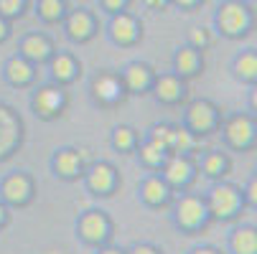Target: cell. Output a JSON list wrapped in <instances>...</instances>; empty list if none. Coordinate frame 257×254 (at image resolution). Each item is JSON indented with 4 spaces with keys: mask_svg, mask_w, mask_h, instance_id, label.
Listing matches in <instances>:
<instances>
[{
    "mask_svg": "<svg viewBox=\"0 0 257 254\" xmlns=\"http://www.w3.org/2000/svg\"><path fill=\"white\" fill-rule=\"evenodd\" d=\"M168 219H171V226L181 234H196L206 229L211 219H209L204 193H191V191L176 193L173 201L168 203Z\"/></svg>",
    "mask_w": 257,
    "mask_h": 254,
    "instance_id": "cell-1",
    "label": "cell"
},
{
    "mask_svg": "<svg viewBox=\"0 0 257 254\" xmlns=\"http://www.w3.org/2000/svg\"><path fill=\"white\" fill-rule=\"evenodd\" d=\"M204 201L209 208L211 221H232L244 211L242 201V186L232 183V180H214V183L204 191Z\"/></svg>",
    "mask_w": 257,
    "mask_h": 254,
    "instance_id": "cell-2",
    "label": "cell"
},
{
    "mask_svg": "<svg viewBox=\"0 0 257 254\" xmlns=\"http://www.w3.org/2000/svg\"><path fill=\"white\" fill-rule=\"evenodd\" d=\"M216 132L222 135L224 150L247 153L257 148V117L252 112H232L222 117V125Z\"/></svg>",
    "mask_w": 257,
    "mask_h": 254,
    "instance_id": "cell-3",
    "label": "cell"
},
{
    "mask_svg": "<svg viewBox=\"0 0 257 254\" xmlns=\"http://www.w3.org/2000/svg\"><path fill=\"white\" fill-rule=\"evenodd\" d=\"M74 234L77 239L89 246V249H97V246H104L112 241V234H115V221H112V216H109L104 208H84L79 216H77V221H74Z\"/></svg>",
    "mask_w": 257,
    "mask_h": 254,
    "instance_id": "cell-4",
    "label": "cell"
},
{
    "mask_svg": "<svg viewBox=\"0 0 257 254\" xmlns=\"http://www.w3.org/2000/svg\"><path fill=\"white\" fill-rule=\"evenodd\" d=\"M28 107H31L36 120L56 122L59 117H64L66 107H69V94H66L64 87H59L54 82H46V84L33 87V92L28 97Z\"/></svg>",
    "mask_w": 257,
    "mask_h": 254,
    "instance_id": "cell-5",
    "label": "cell"
},
{
    "mask_svg": "<svg viewBox=\"0 0 257 254\" xmlns=\"http://www.w3.org/2000/svg\"><path fill=\"white\" fill-rule=\"evenodd\" d=\"M181 125L186 127L191 135H196L199 140L201 137H209L219 130L222 125V110L211 102V99H194L183 107L181 112Z\"/></svg>",
    "mask_w": 257,
    "mask_h": 254,
    "instance_id": "cell-6",
    "label": "cell"
},
{
    "mask_svg": "<svg viewBox=\"0 0 257 254\" xmlns=\"http://www.w3.org/2000/svg\"><path fill=\"white\" fill-rule=\"evenodd\" d=\"M26 140V122L13 104L0 99V163L11 160Z\"/></svg>",
    "mask_w": 257,
    "mask_h": 254,
    "instance_id": "cell-7",
    "label": "cell"
},
{
    "mask_svg": "<svg viewBox=\"0 0 257 254\" xmlns=\"http://www.w3.org/2000/svg\"><path fill=\"white\" fill-rule=\"evenodd\" d=\"M36 198V178L28 170H8L0 178V201L11 211L26 208Z\"/></svg>",
    "mask_w": 257,
    "mask_h": 254,
    "instance_id": "cell-8",
    "label": "cell"
},
{
    "mask_svg": "<svg viewBox=\"0 0 257 254\" xmlns=\"http://www.w3.org/2000/svg\"><path fill=\"white\" fill-rule=\"evenodd\" d=\"M82 183H84V191L94 198H107L112 196L120 186V170L115 163L109 160H94L84 168V175H82Z\"/></svg>",
    "mask_w": 257,
    "mask_h": 254,
    "instance_id": "cell-9",
    "label": "cell"
},
{
    "mask_svg": "<svg viewBox=\"0 0 257 254\" xmlns=\"http://www.w3.org/2000/svg\"><path fill=\"white\" fill-rule=\"evenodd\" d=\"M214 23H216V31L222 36H227V39H242L252 26V13L239 0H224L216 8Z\"/></svg>",
    "mask_w": 257,
    "mask_h": 254,
    "instance_id": "cell-10",
    "label": "cell"
},
{
    "mask_svg": "<svg viewBox=\"0 0 257 254\" xmlns=\"http://www.w3.org/2000/svg\"><path fill=\"white\" fill-rule=\"evenodd\" d=\"M125 97H127V92L122 87V79H120L117 71L102 69L89 79V99H92L94 107L109 110V107H117Z\"/></svg>",
    "mask_w": 257,
    "mask_h": 254,
    "instance_id": "cell-11",
    "label": "cell"
},
{
    "mask_svg": "<svg viewBox=\"0 0 257 254\" xmlns=\"http://www.w3.org/2000/svg\"><path fill=\"white\" fill-rule=\"evenodd\" d=\"M84 155L79 148L74 145H59V148L51 153L49 158V170L56 180H64V183H77L84 175Z\"/></svg>",
    "mask_w": 257,
    "mask_h": 254,
    "instance_id": "cell-12",
    "label": "cell"
},
{
    "mask_svg": "<svg viewBox=\"0 0 257 254\" xmlns=\"http://www.w3.org/2000/svg\"><path fill=\"white\" fill-rule=\"evenodd\" d=\"M158 175L166 180V186L173 193H181V191H189L191 188V183L196 180L199 170H196L194 158H189V155H168L166 163L161 165Z\"/></svg>",
    "mask_w": 257,
    "mask_h": 254,
    "instance_id": "cell-13",
    "label": "cell"
},
{
    "mask_svg": "<svg viewBox=\"0 0 257 254\" xmlns=\"http://www.w3.org/2000/svg\"><path fill=\"white\" fill-rule=\"evenodd\" d=\"M173 191L166 186V180L158 173H143L138 180V201L145 208H168L173 201Z\"/></svg>",
    "mask_w": 257,
    "mask_h": 254,
    "instance_id": "cell-14",
    "label": "cell"
},
{
    "mask_svg": "<svg viewBox=\"0 0 257 254\" xmlns=\"http://www.w3.org/2000/svg\"><path fill=\"white\" fill-rule=\"evenodd\" d=\"M120 79H122V87L127 94L138 97V94H151V87L156 82V71L151 64H145V61H130L125 64L120 71Z\"/></svg>",
    "mask_w": 257,
    "mask_h": 254,
    "instance_id": "cell-15",
    "label": "cell"
},
{
    "mask_svg": "<svg viewBox=\"0 0 257 254\" xmlns=\"http://www.w3.org/2000/svg\"><path fill=\"white\" fill-rule=\"evenodd\" d=\"M186 79L176 77L173 71H166V74H156V82L151 87V94L156 97L158 104H166V107H176L186 99Z\"/></svg>",
    "mask_w": 257,
    "mask_h": 254,
    "instance_id": "cell-16",
    "label": "cell"
},
{
    "mask_svg": "<svg viewBox=\"0 0 257 254\" xmlns=\"http://www.w3.org/2000/svg\"><path fill=\"white\" fill-rule=\"evenodd\" d=\"M194 163H196V170L204 178H209L211 183L214 180H224L232 170V160H229L227 150H222V148H209L204 153H196Z\"/></svg>",
    "mask_w": 257,
    "mask_h": 254,
    "instance_id": "cell-17",
    "label": "cell"
},
{
    "mask_svg": "<svg viewBox=\"0 0 257 254\" xmlns=\"http://www.w3.org/2000/svg\"><path fill=\"white\" fill-rule=\"evenodd\" d=\"M107 36L109 41L117 44V46H133L138 39H140V23L133 13H115L109 18V26H107Z\"/></svg>",
    "mask_w": 257,
    "mask_h": 254,
    "instance_id": "cell-18",
    "label": "cell"
},
{
    "mask_svg": "<svg viewBox=\"0 0 257 254\" xmlns=\"http://www.w3.org/2000/svg\"><path fill=\"white\" fill-rule=\"evenodd\" d=\"M18 54L26 61H31L33 66H39V64H46L54 56V44L44 33H26L18 44Z\"/></svg>",
    "mask_w": 257,
    "mask_h": 254,
    "instance_id": "cell-19",
    "label": "cell"
},
{
    "mask_svg": "<svg viewBox=\"0 0 257 254\" xmlns=\"http://www.w3.org/2000/svg\"><path fill=\"white\" fill-rule=\"evenodd\" d=\"M3 82L13 89H26L36 82V66L31 61H26L21 54H13L3 64Z\"/></svg>",
    "mask_w": 257,
    "mask_h": 254,
    "instance_id": "cell-20",
    "label": "cell"
},
{
    "mask_svg": "<svg viewBox=\"0 0 257 254\" xmlns=\"http://www.w3.org/2000/svg\"><path fill=\"white\" fill-rule=\"evenodd\" d=\"M46 69H49V82H54L59 87H66V84H71L77 79L79 61L69 51H54V56L46 61Z\"/></svg>",
    "mask_w": 257,
    "mask_h": 254,
    "instance_id": "cell-21",
    "label": "cell"
},
{
    "mask_svg": "<svg viewBox=\"0 0 257 254\" xmlns=\"http://www.w3.org/2000/svg\"><path fill=\"white\" fill-rule=\"evenodd\" d=\"M227 251L229 254H257V224H234L227 231Z\"/></svg>",
    "mask_w": 257,
    "mask_h": 254,
    "instance_id": "cell-22",
    "label": "cell"
},
{
    "mask_svg": "<svg viewBox=\"0 0 257 254\" xmlns=\"http://www.w3.org/2000/svg\"><path fill=\"white\" fill-rule=\"evenodd\" d=\"M204 66V59H201V51L191 49V46H181L176 49L173 54V74L181 77V79H191L196 77Z\"/></svg>",
    "mask_w": 257,
    "mask_h": 254,
    "instance_id": "cell-23",
    "label": "cell"
},
{
    "mask_svg": "<svg viewBox=\"0 0 257 254\" xmlns=\"http://www.w3.org/2000/svg\"><path fill=\"white\" fill-rule=\"evenodd\" d=\"M140 137H143L140 130H135L127 122H120V125H115L112 130H109V148H112L115 153H120V155H130L140 145Z\"/></svg>",
    "mask_w": 257,
    "mask_h": 254,
    "instance_id": "cell-24",
    "label": "cell"
},
{
    "mask_svg": "<svg viewBox=\"0 0 257 254\" xmlns=\"http://www.w3.org/2000/svg\"><path fill=\"white\" fill-rule=\"evenodd\" d=\"M64 28H66V36L71 41H87L92 39V33H94V18L89 11L79 8V11H71L66 18H64Z\"/></svg>",
    "mask_w": 257,
    "mask_h": 254,
    "instance_id": "cell-25",
    "label": "cell"
},
{
    "mask_svg": "<svg viewBox=\"0 0 257 254\" xmlns=\"http://www.w3.org/2000/svg\"><path fill=\"white\" fill-rule=\"evenodd\" d=\"M199 142H201V140H199L196 135H191L181 122H176V125H173V132H171L168 155H189V158H194Z\"/></svg>",
    "mask_w": 257,
    "mask_h": 254,
    "instance_id": "cell-26",
    "label": "cell"
},
{
    "mask_svg": "<svg viewBox=\"0 0 257 254\" xmlns=\"http://www.w3.org/2000/svg\"><path fill=\"white\" fill-rule=\"evenodd\" d=\"M232 71L242 84H254L257 82V49H244L232 59Z\"/></svg>",
    "mask_w": 257,
    "mask_h": 254,
    "instance_id": "cell-27",
    "label": "cell"
},
{
    "mask_svg": "<svg viewBox=\"0 0 257 254\" xmlns=\"http://www.w3.org/2000/svg\"><path fill=\"white\" fill-rule=\"evenodd\" d=\"M135 155H138V163H140V168H143L145 173H158L161 165H163L166 158H168L166 150L156 148V145H151V142H145L143 137H140V145L135 148Z\"/></svg>",
    "mask_w": 257,
    "mask_h": 254,
    "instance_id": "cell-28",
    "label": "cell"
},
{
    "mask_svg": "<svg viewBox=\"0 0 257 254\" xmlns=\"http://www.w3.org/2000/svg\"><path fill=\"white\" fill-rule=\"evenodd\" d=\"M171 132H173V125H171V122H153L148 130L143 132V140L168 153V145H171Z\"/></svg>",
    "mask_w": 257,
    "mask_h": 254,
    "instance_id": "cell-29",
    "label": "cell"
},
{
    "mask_svg": "<svg viewBox=\"0 0 257 254\" xmlns=\"http://www.w3.org/2000/svg\"><path fill=\"white\" fill-rule=\"evenodd\" d=\"M36 13L46 23H59L61 18H66V3L64 0H39Z\"/></svg>",
    "mask_w": 257,
    "mask_h": 254,
    "instance_id": "cell-30",
    "label": "cell"
},
{
    "mask_svg": "<svg viewBox=\"0 0 257 254\" xmlns=\"http://www.w3.org/2000/svg\"><path fill=\"white\" fill-rule=\"evenodd\" d=\"M26 11V0H0V18H21Z\"/></svg>",
    "mask_w": 257,
    "mask_h": 254,
    "instance_id": "cell-31",
    "label": "cell"
},
{
    "mask_svg": "<svg viewBox=\"0 0 257 254\" xmlns=\"http://www.w3.org/2000/svg\"><path fill=\"white\" fill-rule=\"evenodd\" d=\"M242 201H244V208H254L257 211V175L254 173L247 178V183L242 186Z\"/></svg>",
    "mask_w": 257,
    "mask_h": 254,
    "instance_id": "cell-32",
    "label": "cell"
},
{
    "mask_svg": "<svg viewBox=\"0 0 257 254\" xmlns=\"http://www.w3.org/2000/svg\"><path fill=\"white\" fill-rule=\"evenodd\" d=\"M186 46H191V49H196V51H204V49L209 46V31H206V28H191Z\"/></svg>",
    "mask_w": 257,
    "mask_h": 254,
    "instance_id": "cell-33",
    "label": "cell"
},
{
    "mask_svg": "<svg viewBox=\"0 0 257 254\" xmlns=\"http://www.w3.org/2000/svg\"><path fill=\"white\" fill-rule=\"evenodd\" d=\"M125 254H163V249L153 241H135V244L125 246Z\"/></svg>",
    "mask_w": 257,
    "mask_h": 254,
    "instance_id": "cell-34",
    "label": "cell"
},
{
    "mask_svg": "<svg viewBox=\"0 0 257 254\" xmlns=\"http://www.w3.org/2000/svg\"><path fill=\"white\" fill-rule=\"evenodd\" d=\"M99 6L107 11V13H122L125 11V6H127V0H99Z\"/></svg>",
    "mask_w": 257,
    "mask_h": 254,
    "instance_id": "cell-35",
    "label": "cell"
},
{
    "mask_svg": "<svg viewBox=\"0 0 257 254\" xmlns=\"http://www.w3.org/2000/svg\"><path fill=\"white\" fill-rule=\"evenodd\" d=\"M186 254H224L222 249H219V246H214V244H196V246H191Z\"/></svg>",
    "mask_w": 257,
    "mask_h": 254,
    "instance_id": "cell-36",
    "label": "cell"
},
{
    "mask_svg": "<svg viewBox=\"0 0 257 254\" xmlns=\"http://www.w3.org/2000/svg\"><path fill=\"white\" fill-rule=\"evenodd\" d=\"M247 112H252L257 117V82L249 84V89H247Z\"/></svg>",
    "mask_w": 257,
    "mask_h": 254,
    "instance_id": "cell-37",
    "label": "cell"
},
{
    "mask_svg": "<svg viewBox=\"0 0 257 254\" xmlns=\"http://www.w3.org/2000/svg\"><path fill=\"white\" fill-rule=\"evenodd\" d=\"M11 219H13V211H11L3 201H0V231L11 226Z\"/></svg>",
    "mask_w": 257,
    "mask_h": 254,
    "instance_id": "cell-38",
    "label": "cell"
},
{
    "mask_svg": "<svg viewBox=\"0 0 257 254\" xmlns=\"http://www.w3.org/2000/svg\"><path fill=\"white\" fill-rule=\"evenodd\" d=\"M94 254H125V246H117V244H104V246H97Z\"/></svg>",
    "mask_w": 257,
    "mask_h": 254,
    "instance_id": "cell-39",
    "label": "cell"
},
{
    "mask_svg": "<svg viewBox=\"0 0 257 254\" xmlns=\"http://www.w3.org/2000/svg\"><path fill=\"white\" fill-rule=\"evenodd\" d=\"M11 36V26H8V21L6 18H0V44H3L6 39Z\"/></svg>",
    "mask_w": 257,
    "mask_h": 254,
    "instance_id": "cell-40",
    "label": "cell"
},
{
    "mask_svg": "<svg viewBox=\"0 0 257 254\" xmlns=\"http://www.w3.org/2000/svg\"><path fill=\"white\" fill-rule=\"evenodd\" d=\"M166 3H168V0H143V6L145 8H153V11H161Z\"/></svg>",
    "mask_w": 257,
    "mask_h": 254,
    "instance_id": "cell-41",
    "label": "cell"
},
{
    "mask_svg": "<svg viewBox=\"0 0 257 254\" xmlns=\"http://www.w3.org/2000/svg\"><path fill=\"white\" fill-rule=\"evenodd\" d=\"M173 6H178V8H191V6H196L199 0H171Z\"/></svg>",
    "mask_w": 257,
    "mask_h": 254,
    "instance_id": "cell-42",
    "label": "cell"
},
{
    "mask_svg": "<svg viewBox=\"0 0 257 254\" xmlns=\"http://www.w3.org/2000/svg\"><path fill=\"white\" fill-rule=\"evenodd\" d=\"M49 254H64V251H49Z\"/></svg>",
    "mask_w": 257,
    "mask_h": 254,
    "instance_id": "cell-43",
    "label": "cell"
},
{
    "mask_svg": "<svg viewBox=\"0 0 257 254\" xmlns=\"http://www.w3.org/2000/svg\"><path fill=\"white\" fill-rule=\"evenodd\" d=\"M254 175H257V165H254Z\"/></svg>",
    "mask_w": 257,
    "mask_h": 254,
    "instance_id": "cell-44",
    "label": "cell"
}]
</instances>
